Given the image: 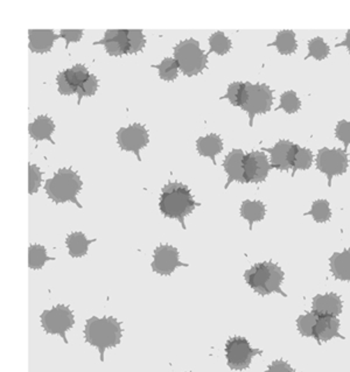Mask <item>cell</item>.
I'll list each match as a JSON object with an SVG mask.
<instances>
[{
  "label": "cell",
  "mask_w": 350,
  "mask_h": 372,
  "mask_svg": "<svg viewBox=\"0 0 350 372\" xmlns=\"http://www.w3.org/2000/svg\"><path fill=\"white\" fill-rule=\"evenodd\" d=\"M130 55L138 54L146 46V38L140 29H129Z\"/></svg>",
  "instance_id": "35"
},
{
  "label": "cell",
  "mask_w": 350,
  "mask_h": 372,
  "mask_svg": "<svg viewBox=\"0 0 350 372\" xmlns=\"http://www.w3.org/2000/svg\"><path fill=\"white\" fill-rule=\"evenodd\" d=\"M312 308L318 315H329L337 318L342 313V300L335 293L317 295L313 299Z\"/></svg>",
  "instance_id": "19"
},
{
  "label": "cell",
  "mask_w": 350,
  "mask_h": 372,
  "mask_svg": "<svg viewBox=\"0 0 350 372\" xmlns=\"http://www.w3.org/2000/svg\"><path fill=\"white\" fill-rule=\"evenodd\" d=\"M93 46H103L110 56H123L130 53L129 29H109Z\"/></svg>",
  "instance_id": "15"
},
{
  "label": "cell",
  "mask_w": 350,
  "mask_h": 372,
  "mask_svg": "<svg viewBox=\"0 0 350 372\" xmlns=\"http://www.w3.org/2000/svg\"><path fill=\"white\" fill-rule=\"evenodd\" d=\"M330 271L337 280L350 283V247L342 252H336L330 259Z\"/></svg>",
  "instance_id": "22"
},
{
  "label": "cell",
  "mask_w": 350,
  "mask_h": 372,
  "mask_svg": "<svg viewBox=\"0 0 350 372\" xmlns=\"http://www.w3.org/2000/svg\"><path fill=\"white\" fill-rule=\"evenodd\" d=\"M43 181V172L40 171L36 165L29 166V195H34L38 193Z\"/></svg>",
  "instance_id": "37"
},
{
  "label": "cell",
  "mask_w": 350,
  "mask_h": 372,
  "mask_svg": "<svg viewBox=\"0 0 350 372\" xmlns=\"http://www.w3.org/2000/svg\"><path fill=\"white\" fill-rule=\"evenodd\" d=\"M306 215H311L317 223L328 222L332 217V211L329 207L328 201L318 200L312 204L311 211Z\"/></svg>",
  "instance_id": "32"
},
{
  "label": "cell",
  "mask_w": 350,
  "mask_h": 372,
  "mask_svg": "<svg viewBox=\"0 0 350 372\" xmlns=\"http://www.w3.org/2000/svg\"><path fill=\"white\" fill-rule=\"evenodd\" d=\"M348 154L346 150L340 148H321L317 157V169L324 173L328 179V186H332L334 176H342L348 169Z\"/></svg>",
  "instance_id": "8"
},
{
  "label": "cell",
  "mask_w": 350,
  "mask_h": 372,
  "mask_svg": "<svg viewBox=\"0 0 350 372\" xmlns=\"http://www.w3.org/2000/svg\"><path fill=\"white\" fill-rule=\"evenodd\" d=\"M265 372H294L289 363L284 361H275L268 366Z\"/></svg>",
  "instance_id": "40"
},
{
  "label": "cell",
  "mask_w": 350,
  "mask_h": 372,
  "mask_svg": "<svg viewBox=\"0 0 350 372\" xmlns=\"http://www.w3.org/2000/svg\"><path fill=\"white\" fill-rule=\"evenodd\" d=\"M54 131H55V124H54L53 119L48 116H39L29 125V136L32 137L36 141L48 140L50 143L55 144L52 139Z\"/></svg>",
  "instance_id": "21"
},
{
  "label": "cell",
  "mask_w": 350,
  "mask_h": 372,
  "mask_svg": "<svg viewBox=\"0 0 350 372\" xmlns=\"http://www.w3.org/2000/svg\"><path fill=\"white\" fill-rule=\"evenodd\" d=\"M268 46H275L282 55H292L297 52L298 43L296 39V33L294 31H280L277 34L273 43Z\"/></svg>",
  "instance_id": "25"
},
{
  "label": "cell",
  "mask_w": 350,
  "mask_h": 372,
  "mask_svg": "<svg viewBox=\"0 0 350 372\" xmlns=\"http://www.w3.org/2000/svg\"><path fill=\"white\" fill-rule=\"evenodd\" d=\"M263 351L250 347V343L244 337H231L225 346V355L229 368L232 370H245L251 364L256 355H261Z\"/></svg>",
  "instance_id": "9"
},
{
  "label": "cell",
  "mask_w": 350,
  "mask_h": 372,
  "mask_svg": "<svg viewBox=\"0 0 350 372\" xmlns=\"http://www.w3.org/2000/svg\"><path fill=\"white\" fill-rule=\"evenodd\" d=\"M83 183L77 173L72 169H59L52 179H48L45 185L47 196L54 203H66L73 202L77 207L82 208V204L77 200V195L82 189Z\"/></svg>",
  "instance_id": "3"
},
{
  "label": "cell",
  "mask_w": 350,
  "mask_h": 372,
  "mask_svg": "<svg viewBox=\"0 0 350 372\" xmlns=\"http://www.w3.org/2000/svg\"><path fill=\"white\" fill-rule=\"evenodd\" d=\"M41 326L47 334L59 335L68 344L67 332L72 330L75 318L73 311L65 304H56L50 311H43L41 314Z\"/></svg>",
  "instance_id": "7"
},
{
  "label": "cell",
  "mask_w": 350,
  "mask_h": 372,
  "mask_svg": "<svg viewBox=\"0 0 350 372\" xmlns=\"http://www.w3.org/2000/svg\"><path fill=\"white\" fill-rule=\"evenodd\" d=\"M247 90H245V97H244L242 110L247 112L250 119L251 127L254 126V116L268 114L271 110L272 103H273V95L270 86L264 83L245 82Z\"/></svg>",
  "instance_id": "6"
},
{
  "label": "cell",
  "mask_w": 350,
  "mask_h": 372,
  "mask_svg": "<svg viewBox=\"0 0 350 372\" xmlns=\"http://www.w3.org/2000/svg\"><path fill=\"white\" fill-rule=\"evenodd\" d=\"M329 53H330L329 46L321 36H317L308 42V56H312L318 61H322V60L328 58Z\"/></svg>",
  "instance_id": "33"
},
{
  "label": "cell",
  "mask_w": 350,
  "mask_h": 372,
  "mask_svg": "<svg viewBox=\"0 0 350 372\" xmlns=\"http://www.w3.org/2000/svg\"><path fill=\"white\" fill-rule=\"evenodd\" d=\"M271 169L266 154L254 150L244 157V178L247 183H264Z\"/></svg>",
  "instance_id": "12"
},
{
  "label": "cell",
  "mask_w": 350,
  "mask_h": 372,
  "mask_svg": "<svg viewBox=\"0 0 350 372\" xmlns=\"http://www.w3.org/2000/svg\"><path fill=\"white\" fill-rule=\"evenodd\" d=\"M117 143L121 150L136 154L138 160L142 162L140 150L150 143V136L145 126L135 123L128 127H122L117 132Z\"/></svg>",
  "instance_id": "10"
},
{
  "label": "cell",
  "mask_w": 350,
  "mask_h": 372,
  "mask_svg": "<svg viewBox=\"0 0 350 372\" xmlns=\"http://www.w3.org/2000/svg\"><path fill=\"white\" fill-rule=\"evenodd\" d=\"M48 261H55V258L47 256L46 247L39 244H33L29 247V269L41 270Z\"/></svg>",
  "instance_id": "26"
},
{
  "label": "cell",
  "mask_w": 350,
  "mask_h": 372,
  "mask_svg": "<svg viewBox=\"0 0 350 372\" xmlns=\"http://www.w3.org/2000/svg\"><path fill=\"white\" fill-rule=\"evenodd\" d=\"M300 108L301 102L299 100V97H298L297 93L294 91V90H289V91H285L280 96V104H279L277 110L282 109L286 114L292 115V114H296V112L299 111Z\"/></svg>",
  "instance_id": "30"
},
{
  "label": "cell",
  "mask_w": 350,
  "mask_h": 372,
  "mask_svg": "<svg viewBox=\"0 0 350 372\" xmlns=\"http://www.w3.org/2000/svg\"><path fill=\"white\" fill-rule=\"evenodd\" d=\"M83 34H84L83 29H61L60 38L66 40V49H68L70 43L81 41Z\"/></svg>",
  "instance_id": "39"
},
{
  "label": "cell",
  "mask_w": 350,
  "mask_h": 372,
  "mask_svg": "<svg viewBox=\"0 0 350 372\" xmlns=\"http://www.w3.org/2000/svg\"><path fill=\"white\" fill-rule=\"evenodd\" d=\"M98 79L96 76L91 75L86 79V82L83 83L82 86H79V89L77 90V104H81L83 97H91L96 93L97 89H98Z\"/></svg>",
  "instance_id": "36"
},
{
  "label": "cell",
  "mask_w": 350,
  "mask_h": 372,
  "mask_svg": "<svg viewBox=\"0 0 350 372\" xmlns=\"http://www.w3.org/2000/svg\"><path fill=\"white\" fill-rule=\"evenodd\" d=\"M335 137L340 141H342L344 145V150H347L350 145V122L349 121H341L337 123L335 129Z\"/></svg>",
  "instance_id": "38"
},
{
  "label": "cell",
  "mask_w": 350,
  "mask_h": 372,
  "mask_svg": "<svg viewBox=\"0 0 350 372\" xmlns=\"http://www.w3.org/2000/svg\"><path fill=\"white\" fill-rule=\"evenodd\" d=\"M91 74H89V70L86 65H75L72 68L66 69L56 77L59 93L63 96H70V95L77 93L79 86L86 82V79Z\"/></svg>",
  "instance_id": "14"
},
{
  "label": "cell",
  "mask_w": 350,
  "mask_h": 372,
  "mask_svg": "<svg viewBox=\"0 0 350 372\" xmlns=\"http://www.w3.org/2000/svg\"><path fill=\"white\" fill-rule=\"evenodd\" d=\"M244 154L243 150L240 148H235L232 150L230 153L225 157V162H223V169H225L228 180L225 183V188H229V186L232 183H245V178H244Z\"/></svg>",
  "instance_id": "16"
},
{
  "label": "cell",
  "mask_w": 350,
  "mask_h": 372,
  "mask_svg": "<svg viewBox=\"0 0 350 372\" xmlns=\"http://www.w3.org/2000/svg\"><path fill=\"white\" fill-rule=\"evenodd\" d=\"M174 59L179 65L180 72L188 77L199 75L207 68L208 54L201 49L200 42L193 38L180 41L174 47Z\"/></svg>",
  "instance_id": "5"
},
{
  "label": "cell",
  "mask_w": 350,
  "mask_h": 372,
  "mask_svg": "<svg viewBox=\"0 0 350 372\" xmlns=\"http://www.w3.org/2000/svg\"><path fill=\"white\" fill-rule=\"evenodd\" d=\"M244 279L259 295L279 293L282 297H286L280 287L284 280V272L278 265L273 264L271 261L254 265L244 273Z\"/></svg>",
  "instance_id": "4"
},
{
  "label": "cell",
  "mask_w": 350,
  "mask_h": 372,
  "mask_svg": "<svg viewBox=\"0 0 350 372\" xmlns=\"http://www.w3.org/2000/svg\"><path fill=\"white\" fill-rule=\"evenodd\" d=\"M209 47H211V49L208 52V55L215 53L220 56H223V55L228 54L231 49L232 42L225 33L215 32L209 38Z\"/></svg>",
  "instance_id": "28"
},
{
  "label": "cell",
  "mask_w": 350,
  "mask_h": 372,
  "mask_svg": "<svg viewBox=\"0 0 350 372\" xmlns=\"http://www.w3.org/2000/svg\"><path fill=\"white\" fill-rule=\"evenodd\" d=\"M197 150L201 157H209L213 164L216 165L215 157L223 150V141L218 134L211 133L197 140Z\"/></svg>",
  "instance_id": "20"
},
{
  "label": "cell",
  "mask_w": 350,
  "mask_h": 372,
  "mask_svg": "<svg viewBox=\"0 0 350 372\" xmlns=\"http://www.w3.org/2000/svg\"><path fill=\"white\" fill-rule=\"evenodd\" d=\"M245 90L247 84L244 82H234L228 86L227 93L221 97V100H228L234 107L242 108L243 105L244 97H245Z\"/></svg>",
  "instance_id": "29"
},
{
  "label": "cell",
  "mask_w": 350,
  "mask_h": 372,
  "mask_svg": "<svg viewBox=\"0 0 350 372\" xmlns=\"http://www.w3.org/2000/svg\"><path fill=\"white\" fill-rule=\"evenodd\" d=\"M319 315L315 311H312L307 314L301 315L298 318L297 326L299 333L303 336L313 337L314 336L315 326L318 323Z\"/></svg>",
  "instance_id": "31"
},
{
  "label": "cell",
  "mask_w": 350,
  "mask_h": 372,
  "mask_svg": "<svg viewBox=\"0 0 350 372\" xmlns=\"http://www.w3.org/2000/svg\"><path fill=\"white\" fill-rule=\"evenodd\" d=\"M93 242H96V240H88L84 233H81V231H76V233H70L67 237L66 245L68 247L70 257L82 258L88 254L89 245Z\"/></svg>",
  "instance_id": "24"
},
{
  "label": "cell",
  "mask_w": 350,
  "mask_h": 372,
  "mask_svg": "<svg viewBox=\"0 0 350 372\" xmlns=\"http://www.w3.org/2000/svg\"><path fill=\"white\" fill-rule=\"evenodd\" d=\"M313 162V154L308 148L300 147L298 150L297 155L294 159V169H292V176L298 172V171H306L310 169Z\"/></svg>",
  "instance_id": "34"
},
{
  "label": "cell",
  "mask_w": 350,
  "mask_h": 372,
  "mask_svg": "<svg viewBox=\"0 0 350 372\" xmlns=\"http://www.w3.org/2000/svg\"><path fill=\"white\" fill-rule=\"evenodd\" d=\"M336 47H346L350 54V31H348L346 34V38L343 40L342 42L337 43Z\"/></svg>",
  "instance_id": "41"
},
{
  "label": "cell",
  "mask_w": 350,
  "mask_h": 372,
  "mask_svg": "<svg viewBox=\"0 0 350 372\" xmlns=\"http://www.w3.org/2000/svg\"><path fill=\"white\" fill-rule=\"evenodd\" d=\"M340 321L336 316H329V315H319L318 323L315 326L314 339L320 342H327L334 337H344L339 333Z\"/></svg>",
  "instance_id": "18"
},
{
  "label": "cell",
  "mask_w": 350,
  "mask_h": 372,
  "mask_svg": "<svg viewBox=\"0 0 350 372\" xmlns=\"http://www.w3.org/2000/svg\"><path fill=\"white\" fill-rule=\"evenodd\" d=\"M266 214V208L265 204L261 201H244L241 206V216L249 222L250 230H252L254 223L261 222Z\"/></svg>",
  "instance_id": "23"
},
{
  "label": "cell",
  "mask_w": 350,
  "mask_h": 372,
  "mask_svg": "<svg viewBox=\"0 0 350 372\" xmlns=\"http://www.w3.org/2000/svg\"><path fill=\"white\" fill-rule=\"evenodd\" d=\"M122 335V325L114 318L93 316L86 320L84 340L90 346L98 349L100 362H104V354L107 349L117 347L121 343Z\"/></svg>",
  "instance_id": "2"
},
{
  "label": "cell",
  "mask_w": 350,
  "mask_h": 372,
  "mask_svg": "<svg viewBox=\"0 0 350 372\" xmlns=\"http://www.w3.org/2000/svg\"><path fill=\"white\" fill-rule=\"evenodd\" d=\"M152 270L160 276H171L175 270L183 266L187 268L188 264L180 261V254L178 249L168 244H162L154 250Z\"/></svg>",
  "instance_id": "11"
},
{
  "label": "cell",
  "mask_w": 350,
  "mask_h": 372,
  "mask_svg": "<svg viewBox=\"0 0 350 372\" xmlns=\"http://www.w3.org/2000/svg\"><path fill=\"white\" fill-rule=\"evenodd\" d=\"M29 39L31 52L36 54H46L53 48L54 42L60 39V34H55L53 29H29Z\"/></svg>",
  "instance_id": "17"
},
{
  "label": "cell",
  "mask_w": 350,
  "mask_h": 372,
  "mask_svg": "<svg viewBox=\"0 0 350 372\" xmlns=\"http://www.w3.org/2000/svg\"><path fill=\"white\" fill-rule=\"evenodd\" d=\"M152 68L158 69L159 77L166 82H173L179 75V65L174 58H166L159 65H152Z\"/></svg>",
  "instance_id": "27"
},
{
  "label": "cell",
  "mask_w": 350,
  "mask_h": 372,
  "mask_svg": "<svg viewBox=\"0 0 350 372\" xmlns=\"http://www.w3.org/2000/svg\"><path fill=\"white\" fill-rule=\"evenodd\" d=\"M300 146L291 143L289 140H279L271 148H264L270 153V164L271 169L279 171H289L294 169V159Z\"/></svg>",
  "instance_id": "13"
},
{
  "label": "cell",
  "mask_w": 350,
  "mask_h": 372,
  "mask_svg": "<svg viewBox=\"0 0 350 372\" xmlns=\"http://www.w3.org/2000/svg\"><path fill=\"white\" fill-rule=\"evenodd\" d=\"M200 206L194 201L193 195L186 185L169 183L162 188L159 208L162 215L167 219H176L186 229L185 219Z\"/></svg>",
  "instance_id": "1"
}]
</instances>
